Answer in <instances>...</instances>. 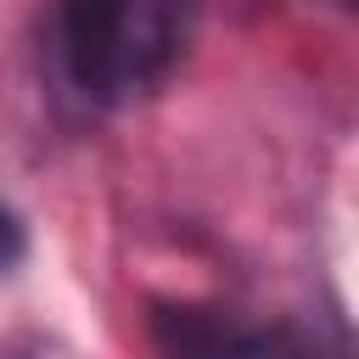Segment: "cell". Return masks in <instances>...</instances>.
<instances>
[{"mask_svg":"<svg viewBox=\"0 0 359 359\" xmlns=\"http://www.w3.org/2000/svg\"><path fill=\"white\" fill-rule=\"evenodd\" d=\"M185 45V0H56V62L84 101L151 95Z\"/></svg>","mask_w":359,"mask_h":359,"instance_id":"obj_1","label":"cell"},{"mask_svg":"<svg viewBox=\"0 0 359 359\" xmlns=\"http://www.w3.org/2000/svg\"><path fill=\"white\" fill-rule=\"evenodd\" d=\"M17 258H22V230H17V219L0 208V275H6Z\"/></svg>","mask_w":359,"mask_h":359,"instance_id":"obj_2","label":"cell"}]
</instances>
